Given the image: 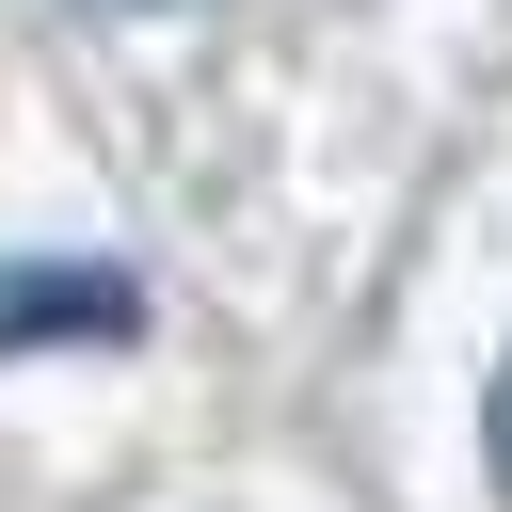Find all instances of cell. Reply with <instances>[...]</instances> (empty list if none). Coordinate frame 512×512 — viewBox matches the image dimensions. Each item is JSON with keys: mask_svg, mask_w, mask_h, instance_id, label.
<instances>
[{"mask_svg": "<svg viewBox=\"0 0 512 512\" xmlns=\"http://www.w3.org/2000/svg\"><path fill=\"white\" fill-rule=\"evenodd\" d=\"M16 336H144L128 272H0V352Z\"/></svg>", "mask_w": 512, "mask_h": 512, "instance_id": "cell-1", "label": "cell"}, {"mask_svg": "<svg viewBox=\"0 0 512 512\" xmlns=\"http://www.w3.org/2000/svg\"><path fill=\"white\" fill-rule=\"evenodd\" d=\"M480 448H496V496H512V368H496V400H480Z\"/></svg>", "mask_w": 512, "mask_h": 512, "instance_id": "cell-2", "label": "cell"}, {"mask_svg": "<svg viewBox=\"0 0 512 512\" xmlns=\"http://www.w3.org/2000/svg\"><path fill=\"white\" fill-rule=\"evenodd\" d=\"M112 16H144V0H112Z\"/></svg>", "mask_w": 512, "mask_h": 512, "instance_id": "cell-3", "label": "cell"}]
</instances>
